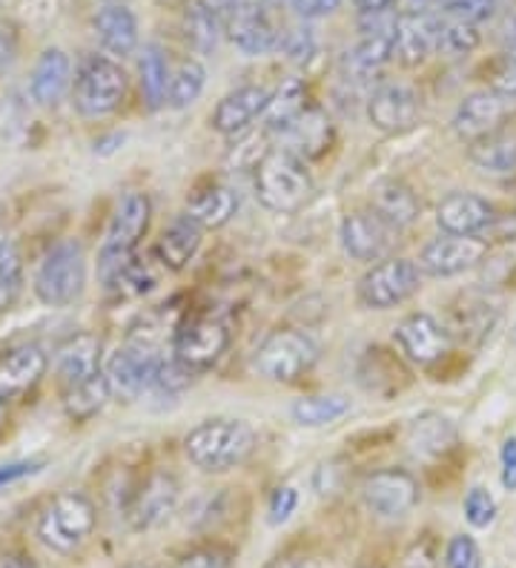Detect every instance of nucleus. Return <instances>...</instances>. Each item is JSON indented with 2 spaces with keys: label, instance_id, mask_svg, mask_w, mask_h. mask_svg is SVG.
<instances>
[{
  "label": "nucleus",
  "instance_id": "f257e3e1",
  "mask_svg": "<svg viewBox=\"0 0 516 568\" xmlns=\"http://www.w3.org/2000/svg\"><path fill=\"white\" fill-rule=\"evenodd\" d=\"M259 434L244 419H206L184 437L186 459L204 474H227L255 454Z\"/></svg>",
  "mask_w": 516,
  "mask_h": 568
},
{
  "label": "nucleus",
  "instance_id": "f03ea898",
  "mask_svg": "<svg viewBox=\"0 0 516 568\" xmlns=\"http://www.w3.org/2000/svg\"><path fill=\"white\" fill-rule=\"evenodd\" d=\"M313 175L307 161L290 153L287 146H270L255 164V199L273 213H299L313 199Z\"/></svg>",
  "mask_w": 516,
  "mask_h": 568
},
{
  "label": "nucleus",
  "instance_id": "7ed1b4c3",
  "mask_svg": "<svg viewBox=\"0 0 516 568\" xmlns=\"http://www.w3.org/2000/svg\"><path fill=\"white\" fill-rule=\"evenodd\" d=\"M150 222L152 202L146 199V193L132 190V193L121 195L110 227H107V239L101 244V256H98V273H101L103 284H110L135 258V250L146 236Z\"/></svg>",
  "mask_w": 516,
  "mask_h": 568
},
{
  "label": "nucleus",
  "instance_id": "20e7f679",
  "mask_svg": "<svg viewBox=\"0 0 516 568\" xmlns=\"http://www.w3.org/2000/svg\"><path fill=\"white\" fill-rule=\"evenodd\" d=\"M98 523L95 503L81 491H61L38 517V540L55 555H75Z\"/></svg>",
  "mask_w": 516,
  "mask_h": 568
},
{
  "label": "nucleus",
  "instance_id": "39448f33",
  "mask_svg": "<svg viewBox=\"0 0 516 568\" xmlns=\"http://www.w3.org/2000/svg\"><path fill=\"white\" fill-rule=\"evenodd\" d=\"M87 287V256L81 242L63 239L47 250L34 271V296L49 307L72 305Z\"/></svg>",
  "mask_w": 516,
  "mask_h": 568
},
{
  "label": "nucleus",
  "instance_id": "423d86ee",
  "mask_svg": "<svg viewBox=\"0 0 516 568\" xmlns=\"http://www.w3.org/2000/svg\"><path fill=\"white\" fill-rule=\"evenodd\" d=\"M318 345L304 331L282 327L273 331L262 345L255 347L253 371L267 382L293 385L316 367Z\"/></svg>",
  "mask_w": 516,
  "mask_h": 568
},
{
  "label": "nucleus",
  "instance_id": "0eeeda50",
  "mask_svg": "<svg viewBox=\"0 0 516 568\" xmlns=\"http://www.w3.org/2000/svg\"><path fill=\"white\" fill-rule=\"evenodd\" d=\"M127 98V72L107 55L83 58L72 83V104L83 119H107Z\"/></svg>",
  "mask_w": 516,
  "mask_h": 568
},
{
  "label": "nucleus",
  "instance_id": "6e6552de",
  "mask_svg": "<svg viewBox=\"0 0 516 568\" xmlns=\"http://www.w3.org/2000/svg\"><path fill=\"white\" fill-rule=\"evenodd\" d=\"M422 287L419 264L411 258L387 256L376 262L365 276L358 278L356 296L358 305L367 311H391V307L405 305Z\"/></svg>",
  "mask_w": 516,
  "mask_h": 568
},
{
  "label": "nucleus",
  "instance_id": "1a4fd4ad",
  "mask_svg": "<svg viewBox=\"0 0 516 568\" xmlns=\"http://www.w3.org/2000/svg\"><path fill=\"white\" fill-rule=\"evenodd\" d=\"M230 331L215 316H186L172 333V356L186 365L193 374L213 367L227 354Z\"/></svg>",
  "mask_w": 516,
  "mask_h": 568
},
{
  "label": "nucleus",
  "instance_id": "9d476101",
  "mask_svg": "<svg viewBox=\"0 0 516 568\" xmlns=\"http://www.w3.org/2000/svg\"><path fill=\"white\" fill-rule=\"evenodd\" d=\"M362 499L378 520H402L419 503V483L405 468H378L362 479Z\"/></svg>",
  "mask_w": 516,
  "mask_h": 568
},
{
  "label": "nucleus",
  "instance_id": "9b49d317",
  "mask_svg": "<svg viewBox=\"0 0 516 568\" xmlns=\"http://www.w3.org/2000/svg\"><path fill=\"white\" fill-rule=\"evenodd\" d=\"M181 486L175 474L155 468L138 483L135 491L130 494L127 503V520L135 531H152V528L164 526L175 508H179Z\"/></svg>",
  "mask_w": 516,
  "mask_h": 568
},
{
  "label": "nucleus",
  "instance_id": "f8f14e48",
  "mask_svg": "<svg viewBox=\"0 0 516 568\" xmlns=\"http://www.w3.org/2000/svg\"><path fill=\"white\" fill-rule=\"evenodd\" d=\"M161 359H164L161 351H152V347L135 345V342L127 339V345L118 347L115 354L107 359V367H103L112 396L124 399V403L141 399V394L152 388V376H155V367H159Z\"/></svg>",
  "mask_w": 516,
  "mask_h": 568
},
{
  "label": "nucleus",
  "instance_id": "ddd939ff",
  "mask_svg": "<svg viewBox=\"0 0 516 568\" xmlns=\"http://www.w3.org/2000/svg\"><path fill=\"white\" fill-rule=\"evenodd\" d=\"M393 342L399 347L402 359L413 362L419 367H431L445 359L454 347V336L431 313H411L396 325Z\"/></svg>",
  "mask_w": 516,
  "mask_h": 568
},
{
  "label": "nucleus",
  "instance_id": "4468645a",
  "mask_svg": "<svg viewBox=\"0 0 516 568\" xmlns=\"http://www.w3.org/2000/svg\"><path fill=\"white\" fill-rule=\"evenodd\" d=\"M490 256V244L479 236H451L442 233L439 239L427 242L419 253V271L434 278L459 276L465 271L479 267Z\"/></svg>",
  "mask_w": 516,
  "mask_h": 568
},
{
  "label": "nucleus",
  "instance_id": "2eb2a0df",
  "mask_svg": "<svg viewBox=\"0 0 516 568\" xmlns=\"http://www.w3.org/2000/svg\"><path fill=\"white\" fill-rule=\"evenodd\" d=\"M221 27H224L230 41L244 55H270V52H279V38H282V32L270 21L267 0H244V3H239V7L221 14Z\"/></svg>",
  "mask_w": 516,
  "mask_h": 568
},
{
  "label": "nucleus",
  "instance_id": "dca6fc26",
  "mask_svg": "<svg viewBox=\"0 0 516 568\" xmlns=\"http://www.w3.org/2000/svg\"><path fill=\"white\" fill-rule=\"evenodd\" d=\"M396 233L399 230H393L391 224L382 222L373 210H353L342 219L338 242H342V250L353 262L373 264L391 256Z\"/></svg>",
  "mask_w": 516,
  "mask_h": 568
},
{
  "label": "nucleus",
  "instance_id": "f3484780",
  "mask_svg": "<svg viewBox=\"0 0 516 568\" xmlns=\"http://www.w3.org/2000/svg\"><path fill=\"white\" fill-rule=\"evenodd\" d=\"M510 112H514L510 98L499 95L494 90H479L471 92L468 98H462L451 124H454L456 139H462L465 144H474V141L510 124Z\"/></svg>",
  "mask_w": 516,
  "mask_h": 568
},
{
  "label": "nucleus",
  "instance_id": "a211bd4d",
  "mask_svg": "<svg viewBox=\"0 0 516 568\" xmlns=\"http://www.w3.org/2000/svg\"><path fill=\"white\" fill-rule=\"evenodd\" d=\"M419 95L407 83H378L367 98V119L385 135H402V132L413 130L419 121Z\"/></svg>",
  "mask_w": 516,
  "mask_h": 568
},
{
  "label": "nucleus",
  "instance_id": "6ab92c4d",
  "mask_svg": "<svg viewBox=\"0 0 516 568\" xmlns=\"http://www.w3.org/2000/svg\"><path fill=\"white\" fill-rule=\"evenodd\" d=\"M442 18L436 12H402L393 32V58L402 67H419L439 52Z\"/></svg>",
  "mask_w": 516,
  "mask_h": 568
},
{
  "label": "nucleus",
  "instance_id": "aec40b11",
  "mask_svg": "<svg viewBox=\"0 0 516 568\" xmlns=\"http://www.w3.org/2000/svg\"><path fill=\"white\" fill-rule=\"evenodd\" d=\"M270 98H273V92L267 87H259V83L239 87V90L221 98L219 106H215L213 130L219 135H227V139H241L244 132L253 130L255 121L264 119Z\"/></svg>",
  "mask_w": 516,
  "mask_h": 568
},
{
  "label": "nucleus",
  "instance_id": "412c9836",
  "mask_svg": "<svg viewBox=\"0 0 516 568\" xmlns=\"http://www.w3.org/2000/svg\"><path fill=\"white\" fill-rule=\"evenodd\" d=\"M49 356L38 345H14L0 354V405L27 396L47 376Z\"/></svg>",
  "mask_w": 516,
  "mask_h": 568
},
{
  "label": "nucleus",
  "instance_id": "4be33fe9",
  "mask_svg": "<svg viewBox=\"0 0 516 568\" xmlns=\"http://www.w3.org/2000/svg\"><path fill=\"white\" fill-rule=\"evenodd\" d=\"M496 222V210L476 193H451L436 207V224L451 236H479Z\"/></svg>",
  "mask_w": 516,
  "mask_h": 568
},
{
  "label": "nucleus",
  "instance_id": "5701e85b",
  "mask_svg": "<svg viewBox=\"0 0 516 568\" xmlns=\"http://www.w3.org/2000/svg\"><path fill=\"white\" fill-rule=\"evenodd\" d=\"M282 139L290 153H296L299 159H322L333 146L336 130H333L331 115L318 104H307L293 124L282 132Z\"/></svg>",
  "mask_w": 516,
  "mask_h": 568
},
{
  "label": "nucleus",
  "instance_id": "b1692460",
  "mask_svg": "<svg viewBox=\"0 0 516 568\" xmlns=\"http://www.w3.org/2000/svg\"><path fill=\"white\" fill-rule=\"evenodd\" d=\"M103 374V345L92 333H78L58 347V379L61 388H75Z\"/></svg>",
  "mask_w": 516,
  "mask_h": 568
},
{
  "label": "nucleus",
  "instance_id": "393cba45",
  "mask_svg": "<svg viewBox=\"0 0 516 568\" xmlns=\"http://www.w3.org/2000/svg\"><path fill=\"white\" fill-rule=\"evenodd\" d=\"M358 385L367 390V394L376 396H393L399 394L411 382V374H407L405 359L385 347H367L365 356L358 359Z\"/></svg>",
  "mask_w": 516,
  "mask_h": 568
},
{
  "label": "nucleus",
  "instance_id": "a878e982",
  "mask_svg": "<svg viewBox=\"0 0 516 568\" xmlns=\"http://www.w3.org/2000/svg\"><path fill=\"white\" fill-rule=\"evenodd\" d=\"M235 210H239V195L233 193V187L210 179L204 184H199V187H193V193L186 195L184 213L193 222H199L204 230H219L233 219Z\"/></svg>",
  "mask_w": 516,
  "mask_h": 568
},
{
  "label": "nucleus",
  "instance_id": "bb28decb",
  "mask_svg": "<svg viewBox=\"0 0 516 568\" xmlns=\"http://www.w3.org/2000/svg\"><path fill=\"white\" fill-rule=\"evenodd\" d=\"M201 239H204V227L199 222H193L186 213L175 215L161 233L159 244H155V256H159L161 267L172 273L184 271L199 253Z\"/></svg>",
  "mask_w": 516,
  "mask_h": 568
},
{
  "label": "nucleus",
  "instance_id": "cd10ccee",
  "mask_svg": "<svg viewBox=\"0 0 516 568\" xmlns=\"http://www.w3.org/2000/svg\"><path fill=\"white\" fill-rule=\"evenodd\" d=\"M95 36L101 41V47L110 52V55H132L138 47V18L127 3L115 0V3H103L98 9L95 21Z\"/></svg>",
  "mask_w": 516,
  "mask_h": 568
},
{
  "label": "nucleus",
  "instance_id": "c85d7f7f",
  "mask_svg": "<svg viewBox=\"0 0 516 568\" xmlns=\"http://www.w3.org/2000/svg\"><path fill=\"white\" fill-rule=\"evenodd\" d=\"M72 83V61L61 49H47L38 63H34L32 78H29V92H32L34 104L55 106L63 98V92Z\"/></svg>",
  "mask_w": 516,
  "mask_h": 568
},
{
  "label": "nucleus",
  "instance_id": "c756f323",
  "mask_svg": "<svg viewBox=\"0 0 516 568\" xmlns=\"http://www.w3.org/2000/svg\"><path fill=\"white\" fill-rule=\"evenodd\" d=\"M468 161L482 170L485 175H496V179H505V175L516 173V130L510 124H505L503 130L490 132L485 139L468 144Z\"/></svg>",
  "mask_w": 516,
  "mask_h": 568
},
{
  "label": "nucleus",
  "instance_id": "7c9ffc66",
  "mask_svg": "<svg viewBox=\"0 0 516 568\" xmlns=\"http://www.w3.org/2000/svg\"><path fill=\"white\" fill-rule=\"evenodd\" d=\"M371 210L382 222L391 224L393 230H405L419 219L422 204L416 199V193L407 184H402V181H382L373 190Z\"/></svg>",
  "mask_w": 516,
  "mask_h": 568
},
{
  "label": "nucleus",
  "instance_id": "2f4dec72",
  "mask_svg": "<svg viewBox=\"0 0 516 568\" xmlns=\"http://www.w3.org/2000/svg\"><path fill=\"white\" fill-rule=\"evenodd\" d=\"M407 443H411V448L419 457H442V454H447L459 443V434H456V425L447 416L422 414L413 419Z\"/></svg>",
  "mask_w": 516,
  "mask_h": 568
},
{
  "label": "nucleus",
  "instance_id": "473e14b6",
  "mask_svg": "<svg viewBox=\"0 0 516 568\" xmlns=\"http://www.w3.org/2000/svg\"><path fill=\"white\" fill-rule=\"evenodd\" d=\"M138 75H141V95H144L146 110H161L170 90V67H166L164 49L146 43L138 58Z\"/></svg>",
  "mask_w": 516,
  "mask_h": 568
},
{
  "label": "nucleus",
  "instance_id": "72a5a7b5",
  "mask_svg": "<svg viewBox=\"0 0 516 568\" xmlns=\"http://www.w3.org/2000/svg\"><path fill=\"white\" fill-rule=\"evenodd\" d=\"M307 104L310 101L304 83L299 81V78H290V81H284L282 87L273 92V98H270L267 112H264V126H267V132L282 135V132L302 115V110Z\"/></svg>",
  "mask_w": 516,
  "mask_h": 568
},
{
  "label": "nucleus",
  "instance_id": "f704fd0d",
  "mask_svg": "<svg viewBox=\"0 0 516 568\" xmlns=\"http://www.w3.org/2000/svg\"><path fill=\"white\" fill-rule=\"evenodd\" d=\"M221 32H224L221 18L201 0H193L184 9V38L199 55H213L221 41Z\"/></svg>",
  "mask_w": 516,
  "mask_h": 568
},
{
  "label": "nucleus",
  "instance_id": "c9c22d12",
  "mask_svg": "<svg viewBox=\"0 0 516 568\" xmlns=\"http://www.w3.org/2000/svg\"><path fill=\"white\" fill-rule=\"evenodd\" d=\"M351 410V399H344L338 394H318V396H302L293 403L290 414L302 428H324V425L336 423Z\"/></svg>",
  "mask_w": 516,
  "mask_h": 568
},
{
  "label": "nucleus",
  "instance_id": "e433bc0d",
  "mask_svg": "<svg viewBox=\"0 0 516 568\" xmlns=\"http://www.w3.org/2000/svg\"><path fill=\"white\" fill-rule=\"evenodd\" d=\"M112 399L110 382H107V374L95 376V379L83 382V385H75V388L63 390V408L67 414L75 419V423H83V419H92L95 414H101L103 405Z\"/></svg>",
  "mask_w": 516,
  "mask_h": 568
},
{
  "label": "nucleus",
  "instance_id": "4c0bfd02",
  "mask_svg": "<svg viewBox=\"0 0 516 568\" xmlns=\"http://www.w3.org/2000/svg\"><path fill=\"white\" fill-rule=\"evenodd\" d=\"M206 83V70L204 63L195 61V58H186L179 63V70L170 75V90H166V104L172 110H186L190 104H195L204 92Z\"/></svg>",
  "mask_w": 516,
  "mask_h": 568
},
{
  "label": "nucleus",
  "instance_id": "58836bf2",
  "mask_svg": "<svg viewBox=\"0 0 516 568\" xmlns=\"http://www.w3.org/2000/svg\"><path fill=\"white\" fill-rule=\"evenodd\" d=\"M23 296V258L14 244H0V311L18 305Z\"/></svg>",
  "mask_w": 516,
  "mask_h": 568
},
{
  "label": "nucleus",
  "instance_id": "ea45409f",
  "mask_svg": "<svg viewBox=\"0 0 516 568\" xmlns=\"http://www.w3.org/2000/svg\"><path fill=\"white\" fill-rule=\"evenodd\" d=\"M482 43L479 29L474 23L454 21V18H442V36H439V52L451 58L471 55Z\"/></svg>",
  "mask_w": 516,
  "mask_h": 568
},
{
  "label": "nucleus",
  "instance_id": "a19ab883",
  "mask_svg": "<svg viewBox=\"0 0 516 568\" xmlns=\"http://www.w3.org/2000/svg\"><path fill=\"white\" fill-rule=\"evenodd\" d=\"M235 551L224 542H201L172 560V568H233Z\"/></svg>",
  "mask_w": 516,
  "mask_h": 568
},
{
  "label": "nucleus",
  "instance_id": "79ce46f5",
  "mask_svg": "<svg viewBox=\"0 0 516 568\" xmlns=\"http://www.w3.org/2000/svg\"><path fill=\"white\" fill-rule=\"evenodd\" d=\"M193 371L186 365H181L175 356H164L155 367V376H152V388L150 390H159V394H181L193 385Z\"/></svg>",
  "mask_w": 516,
  "mask_h": 568
},
{
  "label": "nucleus",
  "instance_id": "37998d69",
  "mask_svg": "<svg viewBox=\"0 0 516 568\" xmlns=\"http://www.w3.org/2000/svg\"><path fill=\"white\" fill-rule=\"evenodd\" d=\"M279 52L287 58L290 63H307L316 55V36L307 27H290L284 29L279 38Z\"/></svg>",
  "mask_w": 516,
  "mask_h": 568
},
{
  "label": "nucleus",
  "instance_id": "c03bdc74",
  "mask_svg": "<svg viewBox=\"0 0 516 568\" xmlns=\"http://www.w3.org/2000/svg\"><path fill=\"white\" fill-rule=\"evenodd\" d=\"M462 508H465V520H468L474 528H488L490 523L496 520V511H499V508H496L494 494L482 486H474L468 494H465Z\"/></svg>",
  "mask_w": 516,
  "mask_h": 568
},
{
  "label": "nucleus",
  "instance_id": "a18cd8bd",
  "mask_svg": "<svg viewBox=\"0 0 516 568\" xmlns=\"http://www.w3.org/2000/svg\"><path fill=\"white\" fill-rule=\"evenodd\" d=\"M442 12H445V18H454V21H465L479 27L482 21L494 18L496 0H445Z\"/></svg>",
  "mask_w": 516,
  "mask_h": 568
},
{
  "label": "nucleus",
  "instance_id": "49530a36",
  "mask_svg": "<svg viewBox=\"0 0 516 568\" xmlns=\"http://www.w3.org/2000/svg\"><path fill=\"white\" fill-rule=\"evenodd\" d=\"M445 568H482V551L474 537L456 534V537L447 540Z\"/></svg>",
  "mask_w": 516,
  "mask_h": 568
},
{
  "label": "nucleus",
  "instance_id": "de8ad7c7",
  "mask_svg": "<svg viewBox=\"0 0 516 568\" xmlns=\"http://www.w3.org/2000/svg\"><path fill=\"white\" fill-rule=\"evenodd\" d=\"M490 81H488V90L499 92V95L516 98V49H508L499 61L490 67Z\"/></svg>",
  "mask_w": 516,
  "mask_h": 568
},
{
  "label": "nucleus",
  "instance_id": "09e8293b",
  "mask_svg": "<svg viewBox=\"0 0 516 568\" xmlns=\"http://www.w3.org/2000/svg\"><path fill=\"white\" fill-rule=\"evenodd\" d=\"M299 508V491L293 486H279L267 499V520L273 526H282L287 523Z\"/></svg>",
  "mask_w": 516,
  "mask_h": 568
},
{
  "label": "nucleus",
  "instance_id": "8fccbe9b",
  "mask_svg": "<svg viewBox=\"0 0 516 568\" xmlns=\"http://www.w3.org/2000/svg\"><path fill=\"white\" fill-rule=\"evenodd\" d=\"M290 9L302 18V21H316V18H327L342 7V0H287Z\"/></svg>",
  "mask_w": 516,
  "mask_h": 568
},
{
  "label": "nucleus",
  "instance_id": "3c124183",
  "mask_svg": "<svg viewBox=\"0 0 516 568\" xmlns=\"http://www.w3.org/2000/svg\"><path fill=\"white\" fill-rule=\"evenodd\" d=\"M499 479L505 491H516V437H508L499 450Z\"/></svg>",
  "mask_w": 516,
  "mask_h": 568
},
{
  "label": "nucleus",
  "instance_id": "603ef678",
  "mask_svg": "<svg viewBox=\"0 0 516 568\" xmlns=\"http://www.w3.org/2000/svg\"><path fill=\"white\" fill-rule=\"evenodd\" d=\"M402 568H436L434 546L427 540L413 542V546L407 548V555L402 557Z\"/></svg>",
  "mask_w": 516,
  "mask_h": 568
},
{
  "label": "nucleus",
  "instance_id": "864d4df0",
  "mask_svg": "<svg viewBox=\"0 0 516 568\" xmlns=\"http://www.w3.org/2000/svg\"><path fill=\"white\" fill-rule=\"evenodd\" d=\"M43 468V463H7L0 465V488L12 486V483H21V479L32 477V474H38Z\"/></svg>",
  "mask_w": 516,
  "mask_h": 568
},
{
  "label": "nucleus",
  "instance_id": "5fc2aeb1",
  "mask_svg": "<svg viewBox=\"0 0 516 568\" xmlns=\"http://www.w3.org/2000/svg\"><path fill=\"white\" fill-rule=\"evenodd\" d=\"M18 58V32L12 23L0 21V72L9 70Z\"/></svg>",
  "mask_w": 516,
  "mask_h": 568
},
{
  "label": "nucleus",
  "instance_id": "6e6d98bb",
  "mask_svg": "<svg viewBox=\"0 0 516 568\" xmlns=\"http://www.w3.org/2000/svg\"><path fill=\"white\" fill-rule=\"evenodd\" d=\"M399 0H353V7H356L358 14H382V12H393Z\"/></svg>",
  "mask_w": 516,
  "mask_h": 568
},
{
  "label": "nucleus",
  "instance_id": "4d7b16f0",
  "mask_svg": "<svg viewBox=\"0 0 516 568\" xmlns=\"http://www.w3.org/2000/svg\"><path fill=\"white\" fill-rule=\"evenodd\" d=\"M0 568H38V562L21 551H7V555H0Z\"/></svg>",
  "mask_w": 516,
  "mask_h": 568
},
{
  "label": "nucleus",
  "instance_id": "13d9d810",
  "mask_svg": "<svg viewBox=\"0 0 516 568\" xmlns=\"http://www.w3.org/2000/svg\"><path fill=\"white\" fill-rule=\"evenodd\" d=\"M264 568H322L313 560H304V557H279V560L267 562Z\"/></svg>",
  "mask_w": 516,
  "mask_h": 568
},
{
  "label": "nucleus",
  "instance_id": "bf43d9fd",
  "mask_svg": "<svg viewBox=\"0 0 516 568\" xmlns=\"http://www.w3.org/2000/svg\"><path fill=\"white\" fill-rule=\"evenodd\" d=\"M445 0H407V12H439Z\"/></svg>",
  "mask_w": 516,
  "mask_h": 568
},
{
  "label": "nucleus",
  "instance_id": "052dcab7",
  "mask_svg": "<svg viewBox=\"0 0 516 568\" xmlns=\"http://www.w3.org/2000/svg\"><path fill=\"white\" fill-rule=\"evenodd\" d=\"M127 568H150V566H127Z\"/></svg>",
  "mask_w": 516,
  "mask_h": 568
},
{
  "label": "nucleus",
  "instance_id": "680f3d73",
  "mask_svg": "<svg viewBox=\"0 0 516 568\" xmlns=\"http://www.w3.org/2000/svg\"><path fill=\"white\" fill-rule=\"evenodd\" d=\"M514 339H516V327H514Z\"/></svg>",
  "mask_w": 516,
  "mask_h": 568
}]
</instances>
